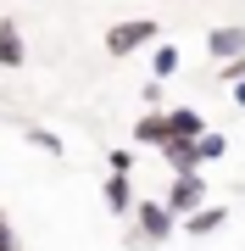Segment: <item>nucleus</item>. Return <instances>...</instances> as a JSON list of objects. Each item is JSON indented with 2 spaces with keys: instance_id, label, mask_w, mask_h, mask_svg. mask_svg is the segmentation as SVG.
<instances>
[{
  "instance_id": "14",
  "label": "nucleus",
  "mask_w": 245,
  "mask_h": 251,
  "mask_svg": "<svg viewBox=\"0 0 245 251\" xmlns=\"http://www.w3.org/2000/svg\"><path fill=\"white\" fill-rule=\"evenodd\" d=\"M245 78V56H234V62H218V84H240Z\"/></svg>"
},
{
  "instance_id": "9",
  "label": "nucleus",
  "mask_w": 245,
  "mask_h": 251,
  "mask_svg": "<svg viewBox=\"0 0 245 251\" xmlns=\"http://www.w3.org/2000/svg\"><path fill=\"white\" fill-rule=\"evenodd\" d=\"M162 162L173 173H200V151H195V140H167L162 145Z\"/></svg>"
},
{
  "instance_id": "6",
  "label": "nucleus",
  "mask_w": 245,
  "mask_h": 251,
  "mask_svg": "<svg viewBox=\"0 0 245 251\" xmlns=\"http://www.w3.org/2000/svg\"><path fill=\"white\" fill-rule=\"evenodd\" d=\"M100 196H106V212H117V218H134V184H128V173H106Z\"/></svg>"
},
{
  "instance_id": "17",
  "label": "nucleus",
  "mask_w": 245,
  "mask_h": 251,
  "mask_svg": "<svg viewBox=\"0 0 245 251\" xmlns=\"http://www.w3.org/2000/svg\"><path fill=\"white\" fill-rule=\"evenodd\" d=\"M228 95H234V106L245 112V78H240V84H228Z\"/></svg>"
},
{
  "instance_id": "2",
  "label": "nucleus",
  "mask_w": 245,
  "mask_h": 251,
  "mask_svg": "<svg viewBox=\"0 0 245 251\" xmlns=\"http://www.w3.org/2000/svg\"><path fill=\"white\" fill-rule=\"evenodd\" d=\"M173 229H178V218H173L162 201H134V234H139V246H167Z\"/></svg>"
},
{
  "instance_id": "16",
  "label": "nucleus",
  "mask_w": 245,
  "mask_h": 251,
  "mask_svg": "<svg viewBox=\"0 0 245 251\" xmlns=\"http://www.w3.org/2000/svg\"><path fill=\"white\" fill-rule=\"evenodd\" d=\"M156 106H162V78L145 84V112H156Z\"/></svg>"
},
{
  "instance_id": "8",
  "label": "nucleus",
  "mask_w": 245,
  "mask_h": 251,
  "mask_svg": "<svg viewBox=\"0 0 245 251\" xmlns=\"http://www.w3.org/2000/svg\"><path fill=\"white\" fill-rule=\"evenodd\" d=\"M22 62H28V45H22V28H17V23L6 17V23H0V67H6V73H17Z\"/></svg>"
},
{
  "instance_id": "7",
  "label": "nucleus",
  "mask_w": 245,
  "mask_h": 251,
  "mask_svg": "<svg viewBox=\"0 0 245 251\" xmlns=\"http://www.w3.org/2000/svg\"><path fill=\"white\" fill-rule=\"evenodd\" d=\"M206 134V117L195 106H167V140H200Z\"/></svg>"
},
{
  "instance_id": "1",
  "label": "nucleus",
  "mask_w": 245,
  "mask_h": 251,
  "mask_svg": "<svg viewBox=\"0 0 245 251\" xmlns=\"http://www.w3.org/2000/svg\"><path fill=\"white\" fill-rule=\"evenodd\" d=\"M156 34H162V23L156 17H123V23H111L106 28V56H139V50H151L156 45Z\"/></svg>"
},
{
  "instance_id": "5",
  "label": "nucleus",
  "mask_w": 245,
  "mask_h": 251,
  "mask_svg": "<svg viewBox=\"0 0 245 251\" xmlns=\"http://www.w3.org/2000/svg\"><path fill=\"white\" fill-rule=\"evenodd\" d=\"M206 56H212V62H234V56H245V28H234V23H228V28H212V34H206Z\"/></svg>"
},
{
  "instance_id": "4",
  "label": "nucleus",
  "mask_w": 245,
  "mask_h": 251,
  "mask_svg": "<svg viewBox=\"0 0 245 251\" xmlns=\"http://www.w3.org/2000/svg\"><path fill=\"white\" fill-rule=\"evenodd\" d=\"M178 224H184V234H195V240H206V234H218V229L228 224V206H223V201H206L200 212L178 218Z\"/></svg>"
},
{
  "instance_id": "18",
  "label": "nucleus",
  "mask_w": 245,
  "mask_h": 251,
  "mask_svg": "<svg viewBox=\"0 0 245 251\" xmlns=\"http://www.w3.org/2000/svg\"><path fill=\"white\" fill-rule=\"evenodd\" d=\"M0 234H17V229H11V224H6V212H0Z\"/></svg>"
},
{
  "instance_id": "13",
  "label": "nucleus",
  "mask_w": 245,
  "mask_h": 251,
  "mask_svg": "<svg viewBox=\"0 0 245 251\" xmlns=\"http://www.w3.org/2000/svg\"><path fill=\"white\" fill-rule=\"evenodd\" d=\"M195 151H200V162H223V156H228V140H223V134H212V128H206V134L195 140Z\"/></svg>"
},
{
  "instance_id": "11",
  "label": "nucleus",
  "mask_w": 245,
  "mask_h": 251,
  "mask_svg": "<svg viewBox=\"0 0 245 251\" xmlns=\"http://www.w3.org/2000/svg\"><path fill=\"white\" fill-rule=\"evenodd\" d=\"M184 67V56H178V45H162V39H156V45H151V78H173V73H178Z\"/></svg>"
},
{
  "instance_id": "10",
  "label": "nucleus",
  "mask_w": 245,
  "mask_h": 251,
  "mask_svg": "<svg viewBox=\"0 0 245 251\" xmlns=\"http://www.w3.org/2000/svg\"><path fill=\"white\" fill-rule=\"evenodd\" d=\"M134 145H156V151H162L167 145V112H145L134 123Z\"/></svg>"
},
{
  "instance_id": "12",
  "label": "nucleus",
  "mask_w": 245,
  "mask_h": 251,
  "mask_svg": "<svg viewBox=\"0 0 245 251\" xmlns=\"http://www.w3.org/2000/svg\"><path fill=\"white\" fill-rule=\"evenodd\" d=\"M22 134H28V145H39L45 156H62V151H67V145H62V134H50V128H39V123H28Z\"/></svg>"
},
{
  "instance_id": "15",
  "label": "nucleus",
  "mask_w": 245,
  "mask_h": 251,
  "mask_svg": "<svg viewBox=\"0 0 245 251\" xmlns=\"http://www.w3.org/2000/svg\"><path fill=\"white\" fill-rule=\"evenodd\" d=\"M106 168H111V173H134V151H111Z\"/></svg>"
},
{
  "instance_id": "3",
  "label": "nucleus",
  "mask_w": 245,
  "mask_h": 251,
  "mask_svg": "<svg viewBox=\"0 0 245 251\" xmlns=\"http://www.w3.org/2000/svg\"><path fill=\"white\" fill-rule=\"evenodd\" d=\"M212 196H206V179L200 173H173V184H167V196H162V206L173 218H190V212H200Z\"/></svg>"
}]
</instances>
